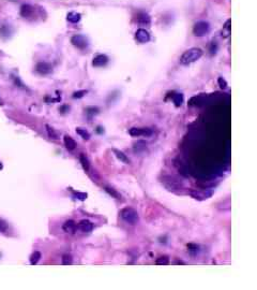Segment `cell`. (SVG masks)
I'll return each instance as SVG.
<instances>
[{"instance_id":"25","label":"cell","mask_w":257,"mask_h":290,"mask_svg":"<svg viewBox=\"0 0 257 290\" xmlns=\"http://www.w3.org/2000/svg\"><path fill=\"white\" fill-rule=\"evenodd\" d=\"M62 265H72V257H71V255L65 253V255L62 256Z\"/></svg>"},{"instance_id":"14","label":"cell","mask_w":257,"mask_h":290,"mask_svg":"<svg viewBox=\"0 0 257 290\" xmlns=\"http://www.w3.org/2000/svg\"><path fill=\"white\" fill-rule=\"evenodd\" d=\"M63 141H64L65 147H66L69 151H73V149L76 147V142L70 136H64Z\"/></svg>"},{"instance_id":"31","label":"cell","mask_w":257,"mask_h":290,"mask_svg":"<svg viewBox=\"0 0 257 290\" xmlns=\"http://www.w3.org/2000/svg\"><path fill=\"white\" fill-rule=\"evenodd\" d=\"M86 94L85 90H82V92H74V95H73V98H82L84 95Z\"/></svg>"},{"instance_id":"6","label":"cell","mask_w":257,"mask_h":290,"mask_svg":"<svg viewBox=\"0 0 257 290\" xmlns=\"http://www.w3.org/2000/svg\"><path fill=\"white\" fill-rule=\"evenodd\" d=\"M135 38H136V40H137L139 43H147V42H149V40H150V34H149V32L146 29L140 28V29H138L137 31H136Z\"/></svg>"},{"instance_id":"2","label":"cell","mask_w":257,"mask_h":290,"mask_svg":"<svg viewBox=\"0 0 257 290\" xmlns=\"http://www.w3.org/2000/svg\"><path fill=\"white\" fill-rule=\"evenodd\" d=\"M120 216H121V218L125 222L132 225V226L136 225L138 222V220H139V216H138L137 211H135L132 207H124V209H122L121 212H120Z\"/></svg>"},{"instance_id":"22","label":"cell","mask_w":257,"mask_h":290,"mask_svg":"<svg viewBox=\"0 0 257 290\" xmlns=\"http://www.w3.org/2000/svg\"><path fill=\"white\" fill-rule=\"evenodd\" d=\"M173 101L177 107H180L183 103V96L181 94H176V95L173 96Z\"/></svg>"},{"instance_id":"18","label":"cell","mask_w":257,"mask_h":290,"mask_svg":"<svg viewBox=\"0 0 257 290\" xmlns=\"http://www.w3.org/2000/svg\"><path fill=\"white\" fill-rule=\"evenodd\" d=\"M105 190H106V192L108 194V195H110L112 197V198H116V199H121V195H120L119 192L117 190H115L114 188H112V187H108V186H106L105 187Z\"/></svg>"},{"instance_id":"12","label":"cell","mask_w":257,"mask_h":290,"mask_svg":"<svg viewBox=\"0 0 257 290\" xmlns=\"http://www.w3.org/2000/svg\"><path fill=\"white\" fill-rule=\"evenodd\" d=\"M36 71L41 74H48L51 71V66L47 63H39L36 65Z\"/></svg>"},{"instance_id":"17","label":"cell","mask_w":257,"mask_h":290,"mask_svg":"<svg viewBox=\"0 0 257 290\" xmlns=\"http://www.w3.org/2000/svg\"><path fill=\"white\" fill-rule=\"evenodd\" d=\"M134 149H135V152H138V153L145 151L146 149V142L145 141H143V140L137 141V142L134 144Z\"/></svg>"},{"instance_id":"11","label":"cell","mask_w":257,"mask_h":290,"mask_svg":"<svg viewBox=\"0 0 257 290\" xmlns=\"http://www.w3.org/2000/svg\"><path fill=\"white\" fill-rule=\"evenodd\" d=\"M62 229L68 233H75L77 229V225L74 220H66L62 226Z\"/></svg>"},{"instance_id":"21","label":"cell","mask_w":257,"mask_h":290,"mask_svg":"<svg viewBox=\"0 0 257 290\" xmlns=\"http://www.w3.org/2000/svg\"><path fill=\"white\" fill-rule=\"evenodd\" d=\"M169 263V258L167 256H161L156 260V265H167Z\"/></svg>"},{"instance_id":"9","label":"cell","mask_w":257,"mask_h":290,"mask_svg":"<svg viewBox=\"0 0 257 290\" xmlns=\"http://www.w3.org/2000/svg\"><path fill=\"white\" fill-rule=\"evenodd\" d=\"M107 63H108V57L106 55L100 54V55L95 56L93 58L92 65H93L94 67H103V66H105Z\"/></svg>"},{"instance_id":"32","label":"cell","mask_w":257,"mask_h":290,"mask_svg":"<svg viewBox=\"0 0 257 290\" xmlns=\"http://www.w3.org/2000/svg\"><path fill=\"white\" fill-rule=\"evenodd\" d=\"M1 169H2V163L0 162V170H1Z\"/></svg>"},{"instance_id":"16","label":"cell","mask_w":257,"mask_h":290,"mask_svg":"<svg viewBox=\"0 0 257 290\" xmlns=\"http://www.w3.org/2000/svg\"><path fill=\"white\" fill-rule=\"evenodd\" d=\"M112 151H114V153L116 155V157L119 159L120 161L124 162V163H129V162H130L129 158L127 157V155L124 154V153H122L121 151H118V149H112Z\"/></svg>"},{"instance_id":"19","label":"cell","mask_w":257,"mask_h":290,"mask_svg":"<svg viewBox=\"0 0 257 290\" xmlns=\"http://www.w3.org/2000/svg\"><path fill=\"white\" fill-rule=\"evenodd\" d=\"M76 132L77 134H79L84 140H89L90 139V133L88 132L86 129L83 128H76Z\"/></svg>"},{"instance_id":"24","label":"cell","mask_w":257,"mask_h":290,"mask_svg":"<svg viewBox=\"0 0 257 290\" xmlns=\"http://www.w3.org/2000/svg\"><path fill=\"white\" fill-rule=\"evenodd\" d=\"M9 231V225L4 219L0 218V232L1 233H7Z\"/></svg>"},{"instance_id":"29","label":"cell","mask_w":257,"mask_h":290,"mask_svg":"<svg viewBox=\"0 0 257 290\" xmlns=\"http://www.w3.org/2000/svg\"><path fill=\"white\" fill-rule=\"evenodd\" d=\"M217 82H219V85H220V87H221L222 89H225L227 87V83H226V81H225L223 77H219Z\"/></svg>"},{"instance_id":"26","label":"cell","mask_w":257,"mask_h":290,"mask_svg":"<svg viewBox=\"0 0 257 290\" xmlns=\"http://www.w3.org/2000/svg\"><path fill=\"white\" fill-rule=\"evenodd\" d=\"M32 12V8L29 7V6H24L22 8V15L23 16H28Z\"/></svg>"},{"instance_id":"3","label":"cell","mask_w":257,"mask_h":290,"mask_svg":"<svg viewBox=\"0 0 257 290\" xmlns=\"http://www.w3.org/2000/svg\"><path fill=\"white\" fill-rule=\"evenodd\" d=\"M209 28H210V26L207 22H198L196 23L195 26H194V29H193V32L195 36L197 37H203L205 36L208 31H209Z\"/></svg>"},{"instance_id":"20","label":"cell","mask_w":257,"mask_h":290,"mask_svg":"<svg viewBox=\"0 0 257 290\" xmlns=\"http://www.w3.org/2000/svg\"><path fill=\"white\" fill-rule=\"evenodd\" d=\"M40 259H41V253L40 251H34L31 255V257H30V263L32 265H36Z\"/></svg>"},{"instance_id":"30","label":"cell","mask_w":257,"mask_h":290,"mask_svg":"<svg viewBox=\"0 0 257 290\" xmlns=\"http://www.w3.org/2000/svg\"><path fill=\"white\" fill-rule=\"evenodd\" d=\"M188 247L190 248L188 250H190L191 253H197V250H198V246L195 245V244H190V245H188Z\"/></svg>"},{"instance_id":"1","label":"cell","mask_w":257,"mask_h":290,"mask_svg":"<svg viewBox=\"0 0 257 290\" xmlns=\"http://www.w3.org/2000/svg\"><path fill=\"white\" fill-rule=\"evenodd\" d=\"M203 56V51L198 48H192L185 51L180 57V63L182 65H190L195 63Z\"/></svg>"},{"instance_id":"10","label":"cell","mask_w":257,"mask_h":290,"mask_svg":"<svg viewBox=\"0 0 257 290\" xmlns=\"http://www.w3.org/2000/svg\"><path fill=\"white\" fill-rule=\"evenodd\" d=\"M190 195L192 196L193 198L198 199V200H204V199H208L209 197H211V192H207V191L203 190H191Z\"/></svg>"},{"instance_id":"8","label":"cell","mask_w":257,"mask_h":290,"mask_svg":"<svg viewBox=\"0 0 257 290\" xmlns=\"http://www.w3.org/2000/svg\"><path fill=\"white\" fill-rule=\"evenodd\" d=\"M77 228H78L82 232L88 233V232H91L93 230V224H92L91 221L87 220V219H84V220L79 221V224L77 225Z\"/></svg>"},{"instance_id":"23","label":"cell","mask_w":257,"mask_h":290,"mask_svg":"<svg viewBox=\"0 0 257 290\" xmlns=\"http://www.w3.org/2000/svg\"><path fill=\"white\" fill-rule=\"evenodd\" d=\"M80 19V14H78V13H70L69 15H68V21H70L71 23H77L78 21Z\"/></svg>"},{"instance_id":"7","label":"cell","mask_w":257,"mask_h":290,"mask_svg":"<svg viewBox=\"0 0 257 290\" xmlns=\"http://www.w3.org/2000/svg\"><path fill=\"white\" fill-rule=\"evenodd\" d=\"M71 42L73 43V45H75L76 48H87V40L84 36H80V34H77V36H74V37L71 39Z\"/></svg>"},{"instance_id":"27","label":"cell","mask_w":257,"mask_h":290,"mask_svg":"<svg viewBox=\"0 0 257 290\" xmlns=\"http://www.w3.org/2000/svg\"><path fill=\"white\" fill-rule=\"evenodd\" d=\"M47 128V132H48V136H51V139H58V134L55 132V130L53 128H51L49 126H46Z\"/></svg>"},{"instance_id":"4","label":"cell","mask_w":257,"mask_h":290,"mask_svg":"<svg viewBox=\"0 0 257 290\" xmlns=\"http://www.w3.org/2000/svg\"><path fill=\"white\" fill-rule=\"evenodd\" d=\"M164 183V185L166 186V188H168L169 190H177L179 188L181 187V184L178 180H176L175 177L173 176H165L163 177V180H162Z\"/></svg>"},{"instance_id":"5","label":"cell","mask_w":257,"mask_h":290,"mask_svg":"<svg viewBox=\"0 0 257 290\" xmlns=\"http://www.w3.org/2000/svg\"><path fill=\"white\" fill-rule=\"evenodd\" d=\"M129 133L132 136L138 138V136H151L153 131L148 128H131L129 130Z\"/></svg>"},{"instance_id":"15","label":"cell","mask_w":257,"mask_h":290,"mask_svg":"<svg viewBox=\"0 0 257 290\" xmlns=\"http://www.w3.org/2000/svg\"><path fill=\"white\" fill-rule=\"evenodd\" d=\"M79 160H80V163L83 165V169L85 171H89L90 169V163H89V160H88V158L86 157V155L85 154H80L79 155Z\"/></svg>"},{"instance_id":"28","label":"cell","mask_w":257,"mask_h":290,"mask_svg":"<svg viewBox=\"0 0 257 290\" xmlns=\"http://www.w3.org/2000/svg\"><path fill=\"white\" fill-rule=\"evenodd\" d=\"M74 196L76 197V199H79L82 201L87 198V194H84V192H74Z\"/></svg>"},{"instance_id":"13","label":"cell","mask_w":257,"mask_h":290,"mask_svg":"<svg viewBox=\"0 0 257 290\" xmlns=\"http://www.w3.org/2000/svg\"><path fill=\"white\" fill-rule=\"evenodd\" d=\"M232 21L230 19H228L227 22L225 23L224 26H223V29H222V37L225 38V39H227V38L230 37V33H232Z\"/></svg>"}]
</instances>
